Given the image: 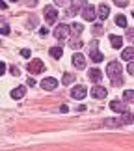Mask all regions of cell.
Returning a JSON list of instances; mask_svg holds the SVG:
<instances>
[{"label":"cell","instance_id":"obj_1","mask_svg":"<svg viewBox=\"0 0 134 151\" xmlns=\"http://www.w3.org/2000/svg\"><path fill=\"white\" fill-rule=\"evenodd\" d=\"M121 65H119V62H110L108 65H106V75H108V78L112 80V84L114 86H119L121 82H123V78H121Z\"/></svg>","mask_w":134,"mask_h":151},{"label":"cell","instance_id":"obj_2","mask_svg":"<svg viewBox=\"0 0 134 151\" xmlns=\"http://www.w3.org/2000/svg\"><path fill=\"white\" fill-rule=\"evenodd\" d=\"M26 69H28V73H30V75H39V73L45 71V63L41 60H30V62H28V65H26Z\"/></svg>","mask_w":134,"mask_h":151},{"label":"cell","instance_id":"obj_3","mask_svg":"<svg viewBox=\"0 0 134 151\" xmlns=\"http://www.w3.org/2000/svg\"><path fill=\"white\" fill-rule=\"evenodd\" d=\"M97 45H99L97 41H91V43H90V60L95 62V63H99V62L104 60V56L97 50Z\"/></svg>","mask_w":134,"mask_h":151},{"label":"cell","instance_id":"obj_4","mask_svg":"<svg viewBox=\"0 0 134 151\" xmlns=\"http://www.w3.org/2000/svg\"><path fill=\"white\" fill-rule=\"evenodd\" d=\"M69 34H71V26L60 24V26H56V30H54V37L56 39H65Z\"/></svg>","mask_w":134,"mask_h":151},{"label":"cell","instance_id":"obj_5","mask_svg":"<svg viewBox=\"0 0 134 151\" xmlns=\"http://www.w3.org/2000/svg\"><path fill=\"white\" fill-rule=\"evenodd\" d=\"M43 15H45V19H47L49 24L56 22V19H58V11H56V8H52V6H47L45 11H43Z\"/></svg>","mask_w":134,"mask_h":151},{"label":"cell","instance_id":"obj_6","mask_svg":"<svg viewBox=\"0 0 134 151\" xmlns=\"http://www.w3.org/2000/svg\"><path fill=\"white\" fill-rule=\"evenodd\" d=\"M71 95H73V99H84L86 95H88V90H86V86H75V88L71 90Z\"/></svg>","mask_w":134,"mask_h":151},{"label":"cell","instance_id":"obj_7","mask_svg":"<svg viewBox=\"0 0 134 151\" xmlns=\"http://www.w3.org/2000/svg\"><path fill=\"white\" fill-rule=\"evenodd\" d=\"M82 17H84V21H95V8H93V6H88V4H86L84 6V8H82Z\"/></svg>","mask_w":134,"mask_h":151},{"label":"cell","instance_id":"obj_8","mask_svg":"<svg viewBox=\"0 0 134 151\" xmlns=\"http://www.w3.org/2000/svg\"><path fill=\"white\" fill-rule=\"evenodd\" d=\"M84 6H86V2H84V0H75V2H73V6H71V8H69V9L65 11V17L77 15V13H78V9H80V8H84Z\"/></svg>","mask_w":134,"mask_h":151},{"label":"cell","instance_id":"obj_9","mask_svg":"<svg viewBox=\"0 0 134 151\" xmlns=\"http://www.w3.org/2000/svg\"><path fill=\"white\" fill-rule=\"evenodd\" d=\"M90 93L95 97V99H104V97L108 95V91L102 88V86H93V88L90 90Z\"/></svg>","mask_w":134,"mask_h":151},{"label":"cell","instance_id":"obj_10","mask_svg":"<svg viewBox=\"0 0 134 151\" xmlns=\"http://www.w3.org/2000/svg\"><path fill=\"white\" fill-rule=\"evenodd\" d=\"M71 60H73V65L77 67V69H84L86 67V58L82 54H78V52H77V54H73Z\"/></svg>","mask_w":134,"mask_h":151},{"label":"cell","instance_id":"obj_11","mask_svg":"<svg viewBox=\"0 0 134 151\" xmlns=\"http://www.w3.org/2000/svg\"><path fill=\"white\" fill-rule=\"evenodd\" d=\"M56 86H58V80L52 78V77H47V78L41 80V88L43 90H54Z\"/></svg>","mask_w":134,"mask_h":151},{"label":"cell","instance_id":"obj_12","mask_svg":"<svg viewBox=\"0 0 134 151\" xmlns=\"http://www.w3.org/2000/svg\"><path fill=\"white\" fill-rule=\"evenodd\" d=\"M110 108H112L114 112H119V114H125V112H127V104H123V103L118 101V99L110 103Z\"/></svg>","mask_w":134,"mask_h":151},{"label":"cell","instance_id":"obj_13","mask_svg":"<svg viewBox=\"0 0 134 151\" xmlns=\"http://www.w3.org/2000/svg\"><path fill=\"white\" fill-rule=\"evenodd\" d=\"M26 95V86H17V88L11 91V97L13 99H22Z\"/></svg>","mask_w":134,"mask_h":151},{"label":"cell","instance_id":"obj_14","mask_svg":"<svg viewBox=\"0 0 134 151\" xmlns=\"http://www.w3.org/2000/svg\"><path fill=\"white\" fill-rule=\"evenodd\" d=\"M121 58H123V60L132 62V60H134V47H127V49H123V52H121Z\"/></svg>","mask_w":134,"mask_h":151},{"label":"cell","instance_id":"obj_15","mask_svg":"<svg viewBox=\"0 0 134 151\" xmlns=\"http://www.w3.org/2000/svg\"><path fill=\"white\" fill-rule=\"evenodd\" d=\"M108 15H110V8H108L106 4H101V6H99V17H101V19L104 21Z\"/></svg>","mask_w":134,"mask_h":151},{"label":"cell","instance_id":"obj_16","mask_svg":"<svg viewBox=\"0 0 134 151\" xmlns=\"http://www.w3.org/2000/svg\"><path fill=\"white\" fill-rule=\"evenodd\" d=\"M90 78L93 80V82H101L102 71H99V69H91V71H90Z\"/></svg>","mask_w":134,"mask_h":151},{"label":"cell","instance_id":"obj_17","mask_svg":"<svg viewBox=\"0 0 134 151\" xmlns=\"http://www.w3.org/2000/svg\"><path fill=\"white\" fill-rule=\"evenodd\" d=\"M110 43H112L114 49H119L121 45H123V37H119V36H110Z\"/></svg>","mask_w":134,"mask_h":151},{"label":"cell","instance_id":"obj_18","mask_svg":"<svg viewBox=\"0 0 134 151\" xmlns=\"http://www.w3.org/2000/svg\"><path fill=\"white\" fill-rule=\"evenodd\" d=\"M82 24H78V22H75V24L71 26V34H73V37H80V34H82Z\"/></svg>","mask_w":134,"mask_h":151},{"label":"cell","instance_id":"obj_19","mask_svg":"<svg viewBox=\"0 0 134 151\" xmlns=\"http://www.w3.org/2000/svg\"><path fill=\"white\" fill-rule=\"evenodd\" d=\"M50 56L56 58V60H60V58L63 56V49H62V47H52V49H50Z\"/></svg>","mask_w":134,"mask_h":151},{"label":"cell","instance_id":"obj_20","mask_svg":"<svg viewBox=\"0 0 134 151\" xmlns=\"http://www.w3.org/2000/svg\"><path fill=\"white\" fill-rule=\"evenodd\" d=\"M121 123H123V125H130V123H134V114L125 112V114H123V119H121Z\"/></svg>","mask_w":134,"mask_h":151},{"label":"cell","instance_id":"obj_21","mask_svg":"<svg viewBox=\"0 0 134 151\" xmlns=\"http://www.w3.org/2000/svg\"><path fill=\"white\" fill-rule=\"evenodd\" d=\"M104 125L106 127H119V125H123L119 119H114V118H106L104 119Z\"/></svg>","mask_w":134,"mask_h":151},{"label":"cell","instance_id":"obj_22","mask_svg":"<svg viewBox=\"0 0 134 151\" xmlns=\"http://www.w3.org/2000/svg\"><path fill=\"white\" fill-rule=\"evenodd\" d=\"M115 24L121 26V28H127V17L125 15H118L115 17Z\"/></svg>","mask_w":134,"mask_h":151},{"label":"cell","instance_id":"obj_23","mask_svg":"<svg viewBox=\"0 0 134 151\" xmlns=\"http://www.w3.org/2000/svg\"><path fill=\"white\" fill-rule=\"evenodd\" d=\"M123 97H125L127 103H132V104H134V90H125Z\"/></svg>","mask_w":134,"mask_h":151},{"label":"cell","instance_id":"obj_24","mask_svg":"<svg viewBox=\"0 0 134 151\" xmlns=\"http://www.w3.org/2000/svg\"><path fill=\"white\" fill-rule=\"evenodd\" d=\"M73 80H75V75H69V73H65V75H63V78H62V82H63V84H71Z\"/></svg>","mask_w":134,"mask_h":151},{"label":"cell","instance_id":"obj_25","mask_svg":"<svg viewBox=\"0 0 134 151\" xmlns=\"http://www.w3.org/2000/svg\"><path fill=\"white\" fill-rule=\"evenodd\" d=\"M69 47H71V49H77V50H78V49H82V47H84V43L80 41V39H77V41H75V39H73Z\"/></svg>","mask_w":134,"mask_h":151},{"label":"cell","instance_id":"obj_26","mask_svg":"<svg viewBox=\"0 0 134 151\" xmlns=\"http://www.w3.org/2000/svg\"><path fill=\"white\" fill-rule=\"evenodd\" d=\"M93 34H95V36H101V34H102V26L95 24V26H93Z\"/></svg>","mask_w":134,"mask_h":151},{"label":"cell","instance_id":"obj_27","mask_svg":"<svg viewBox=\"0 0 134 151\" xmlns=\"http://www.w3.org/2000/svg\"><path fill=\"white\" fill-rule=\"evenodd\" d=\"M115 6H119V8H125L127 4H129V0H114Z\"/></svg>","mask_w":134,"mask_h":151},{"label":"cell","instance_id":"obj_28","mask_svg":"<svg viewBox=\"0 0 134 151\" xmlns=\"http://www.w3.org/2000/svg\"><path fill=\"white\" fill-rule=\"evenodd\" d=\"M54 2H56V6H67L71 0H54Z\"/></svg>","mask_w":134,"mask_h":151},{"label":"cell","instance_id":"obj_29","mask_svg":"<svg viewBox=\"0 0 134 151\" xmlns=\"http://www.w3.org/2000/svg\"><path fill=\"white\" fill-rule=\"evenodd\" d=\"M127 71L130 75H134V62H129V65H127Z\"/></svg>","mask_w":134,"mask_h":151},{"label":"cell","instance_id":"obj_30","mask_svg":"<svg viewBox=\"0 0 134 151\" xmlns=\"http://www.w3.org/2000/svg\"><path fill=\"white\" fill-rule=\"evenodd\" d=\"M9 71H11V75H15V77H19V69H17L15 65H11V67H9Z\"/></svg>","mask_w":134,"mask_h":151},{"label":"cell","instance_id":"obj_31","mask_svg":"<svg viewBox=\"0 0 134 151\" xmlns=\"http://www.w3.org/2000/svg\"><path fill=\"white\" fill-rule=\"evenodd\" d=\"M21 54L24 56V58H30V50H28V49H22V50H21Z\"/></svg>","mask_w":134,"mask_h":151},{"label":"cell","instance_id":"obj_32","mask_svg":"<svg viewBox=\"0 0 134 151\" xmlns=\"http://www.w3.org/2000/svg\"><path fill=\"white\" fill-rule=\"evenodd\" d=\"M0 34H4V36H8V34H9V28H8V26L0 28Z\"/></svg>","mask_w":134,"mask_h":151},{"label":"cell","instance_id":"obj_33","mask_svg":"<svg viewBox=\"0 0 134 151\" xmlns=\"http://www.w3.org/2000/svg\"><path fill=\"white\" fill-rule=\"evenodd\" d=\"M4 71H6V63L0 62V75H4Z\"/></svg>","mask_w":134,"mask_h":151},{"label":"cell","instance_id":"obj_34","mask_svg":"<svg viewBox=\"0 0 134 151\" xmlns=\"http://www.w3.org/2000/svg\"><path fill=\"white\" fill-rule=\"evenodd\" d=\"M39 34H41V36H47V34H49V30H47V28L43 26V28H41V30H39Z\"/></svg>","mask_w":134,"mask_h":151},{"label":"cell","instance_id":"obj_35","mask_svg":"<svg viewBox=\"0 0 134 151\" xmlns=\"http://www.w3.org/2000/svg\"><path fill=\"white\" fill-rule=\"evenodd\" d=\"M26 84H28V86H36V80H34V78H28Z\"/></svg>","mask_w":134,"mask_h":151},{"label":"cell","instance_id":"obj_36","mask_svg":"<svg viewBox=\"0 0 134 151\" xmlns=\"http://www.w3.org/2000/svg\"><path fill=\"white\" fill-rule=\"evenodd\" d=\"M6 8H8V4H6V2H2V0H0V9H6Z\"/></svg>","mask_w":134,"mask_h":151},{"label":"cell","instance_id":"obj_37","mask_svg":"<svg viewBox=\"0 0 134 151\" xmlns=\"http://www.w3.org/2000/svg\"><path fill=\"white\" fill-rule=\"evenodd\" d=\"M67 110H69V108L65 106V104H63V106H60V112H63V114H65V112H67Z\"/></svg>","mask_w":134,"mask_h":151},{"label":"cell","instance_id":"obj_38","mask_svg":"<svg viewBox=\"0 0 134 151\" xmlns=\"http://www.w3.org/2000/svg\"><path fill=\"white\" fill-rule=\"evenodd\" d=\"M129 37H130V39H134V32H132V30L129 32Z\"/></svg>","mask_w":134,"mask_h":151},{"label":"cell","instance_id":"obj_39","mask_svg":"<svg viewBox=\"0 0 134 151\" xmlns=\"http://www.w3.org/2000/svg\"><path fill=\"white\" fill-rule=\"evenodd\" d=\"M11 2H17V0H11Z\"/></svg>","mask_w":134,"mask_h":151},{"label":"cell","instance_id":"obj_40","mask_svg":"<svg viewBox=\"0 0 134 151\" xmlns=\"http://www.w3.org/2000/svg\"><path fill=\"white\" fill-rule=\"evenodd\" d=\"M132 17H134V11H132Z\"/></svg>","mask_w":134,"mask_h":151}]
</instances>
